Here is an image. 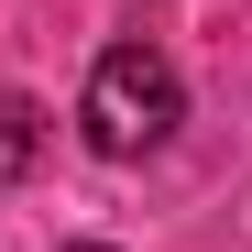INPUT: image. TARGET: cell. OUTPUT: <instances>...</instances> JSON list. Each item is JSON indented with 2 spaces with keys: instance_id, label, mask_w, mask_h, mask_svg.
<instances>
[{
  "instance_id": "6da1fadb",
  "label": "cell",
  "mask_w": 252,
  "mask_h": 252,
  "mask_svg": "<svg viewBox=\"0 0 252 252\" xmlns=\"http://www.w3.org/2000/svg\"><path fill=\"white\" fill-rule=\"evenodd\" d=\"M77 121H88V154H110V164L164 154V143H176V121H187V77H176V55L143 44V33H132V44H110V55L88 66Z\"/></svg>"
},
{
  "instance_id": "7a4b0ae2",
  "label": "cell",
  "mask_w": 252,
  "mask_h": 252,
  "mask_svg": "<svg viewBox=\"0 0 252 252\" xmlns=\"http://www.w3.org/2000/svg\"><path fill=\"white\" fill-rule=\"evenodd\" d=\"M33 154H44V110H33L22 88H0V197L33 176Z\"/></svg>"
},
{
  "instance_id": "3957f363",
  "label": "cell",
  "mask_w": 252,
  "mask_h": 252,
  "mask_svg": "<svg viewBox=\"0 0 252 252\" xmlns=\"http://www.w3.org/2000/svg\"><path fill=\"white\" fill-rule=\"evenodd\" d=\"M55 252H121V241H55Z\"/></svg>"
}]
</instances>
